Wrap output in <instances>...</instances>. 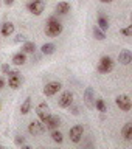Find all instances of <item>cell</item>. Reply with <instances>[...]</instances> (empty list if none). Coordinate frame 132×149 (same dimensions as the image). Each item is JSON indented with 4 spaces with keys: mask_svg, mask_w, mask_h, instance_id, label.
<instances>
[{
    "mask_svg": "<svg viewBox=\"0 0 132 149\" xmlns=\"http://www.w3.org/2000/svg\"><path fill=\"white\" fill-rule=\"evenodd\" d=\"M62 23L58 22L54 17H50L48 22L45 23V34L48 37H58L61 33H62Z\"/></svg>",
    "mask_w": 132,
    "mask_h": 149,
    "instance_id": "cell-1",
    "label": "cell"
},
{
    "mask_svg": "<svg viewBox=\"0 0 132 149\" xmlns=\"http://www.w3.org/2000/svg\"><path fill=\"white\" fill-rule=\"evenodd\" d=\"M114 65H115V62L110 56H103L100 59V64H98V72L100 73H109L114 70Z\"/></svg>",
    "mask_w": 132,
    "mask_h": 149,
    "instance_id": "cell-2",
    "label": "cell"
},
{
    "mask_svg": "<svg viewBox=\"0 0 132 149\" xmlns=\"http://www.w3.org/2000/svg\"><path fill=\"white\" fill-rule=\"evenodd\" d=\"M22 76L19 73V70H9L8 72V86L11 88H19L22 86Z\"/></svg>",
    "mask_w": 132,
    "mask_h": 149,
    "instance_id": "cell-3",
    "label": "cell"
},
{
    "mask_svg": "<svg viewBox=\"0 0 132 149\" xmlns=\"http://www.w3.org/2000/svg\"><path fill=\"white\" fill-rule=\"evenodd\" d=\"M36 115L39 116V120L42 121V123H45V121L50 118V115H51L50 106L47 104V102H39V104L36 106Z\"/></svg>",
    "mask_w": 132,
    "mask_h": 149,
    "instance_id": "cell-4",
    "label": "cell"
},
{
    "mask_svg": "<svg viewBox=\"0 0 132 149\" xmlns=\"http://www.w3.org/2000/svg\"><path fill=\"white\" fill-rule=\"evenodd\" d=\"M115 104L120 107L121 110H124V112H129L131 109H132V102H131V98H129V95H118L115 98Z\"/></svg>",
    "mask_w": 132,
    "mask_h": 149,
    "instance_id": "cell-5",
    "label": "cell"
},
{
    "mask_svg": "<svg viewBox=\"0 0 132 149\" xmlns=\"http://www.w3.org/2000/svg\"><path fill=\"white\" fill-rule=\"evenodd\" d=\"M84 104L87 106V109H95V92L92 87H86L84 90Z\"/></svg>",
    "mask_w": 132,
    "mask_h": 149,
    "instance_id": "cell-6",
    "label": "cell"
},
{
    "mask_svg": "<svg viewBox=\"0 0 132 149\" xmlns=\"http://www.w3.org/2000/svg\"><path fill=\"white\" fill-rule=\"evenodd\" d=\"M61 88H62V84H61V82L51 81V82H48L44 87V95L45 96H53V95H56V93L61 90Z\"/></svg>",
    "mask_w": 132,
    "mask_h": 149,
    "instance_id": "cell-7",
    "label": "cell"
},
{
    "mask_svg": "<svg viewBox=\"0 0 132 149\" xmlns=\"http://www.w3.org/2000/svg\"><path fill=\"white\" fill-rule=\"evenodd\" d=\"M28 132L31 135H42L45 132V124L42 121H31L28 124Z\"/></svg>",
    "mask_w": 132,
    "mask_h": 149,
    "instance_id": "cell-8",
    "label": "cell"
},
{
    "mask_svg": "<svg viewBox=\"0 0 132 149\" xmlns=\"http://www.w3.org/2000/svg\"><path fill=\"white\" fill-rule=\"evenodd\" d=\"M82 135H84V127L81 124H76L70 129V140L73 143H79L82 140Z\"/></svg>",
    "mask_w": 132,
    "mask_h": 149,
    "instance_id": "cell-9",
    "label": "cell"
},
{
    "mask_svg": "<svg viewBox=\"0 0 132 149\" xmlns=\"http://www.w3.org/2000/svg\"><path fill=\"white\" fill-rule=\"evenodd\" d=\"M28 9H30V13H33L34 16H41L45 9V2L44 0H34V2H31L28 5Z\"/></svg>",
    "mask_w": 132,
    "mask_h": 149,
    "instance_id": "cell-10",
    "label": "cell"
},
{
    "mask_svg": "<svg viewBox=\"0 0 132 149\" xmlns=\"http://www.w3.org/2000/svg\"><path fill=\"white\" fill-rule=\"evenodd\" d=\"M72 102H73V93L72 92H64L59 98L58 104H59V107H62V109H67V107L72 106Z\"/></svg>",
    "mask_w": 132,
    "mask_h": 149,
    "instance_id": "cell-11",
    "label": "cell"
},
{
    "mask_svg": "<svg viewBox=\"0 0 132 149\" xmlns=\"http://www.w3.org/2000/svg\"><path fill=\"white\" fill-rule=\"evenodd\" d=\"M118 62L123 65H129L132 62V53L129 50H121L118 54Z\"/></svg>",
    "mask_w": 132,
    "mask_h": 149,
    "instance_id": "cell-12",
    "label": "cell"
},
{
    "mask_svg": "<svg viewBox=\"0 0 132 149\" xmlns=\"http://www.w3.org/2000/svg\"><path fill=\"white\" fill-rule=\"evenodd\" d=\"M45 129H50V130H53V129H58L59 127V124H61V120L58 118L56 115H50V118L45 121Z\"/></svg>",
    "mask_w": 132,
    "mask_h": 149,
    "instance_id": "cell-13",
    "label": "cell"
},
{
    "mask_svg": "<svg viewBox=\"0 0 132 149\" xmlns=\"http://www.w3.org/2000/svg\"><path fill=\"white\" fill-rule=\"evenodd\" d=\"M0 33H2V36H5V37L11 36L13 33H14V25H13L11 22H5L3 25H2V28H0Z\"/></svg>",
    "mask_w": 132,
    "mask_h": 149,
    "instance_id": "cell-14",
    "label": "cell"
},
{
    "mask_svg": "<svg viewBox=\"0 0 132 149\" xmlns=\"http://www.w3.org/2000/svg\"><path fill=\"white\" fill-rule=\"evenodd\" d=\"M98 28L101 31H107V28H109V20H107V17L103 13L98 14Z\"/></svg>",
    "mask_w": 132,
    "mask_h": 149,
    "instance_id": "cell-15",
    "label": "cell"
},
{
    "mask_svg": "<svg viewBox=\"0 0 132 149\" xmlns=\"http://www.w3.org/2000/svg\"><path fill=\"white\" fill-rule=\"evenodd\" d=\"M25 62H27V53H23V51L16 53L13 56V64L14 65H23Z\"/></svg>",
    "mask_w": 132,
    "mask_h": 149,
    "instance_id": "cell-16",
    "label": "cell"
},
{
    "mask_svg": "<svg viewBox=\"0 0 132 149\" xmlns=\"http://www.w3.org/2000/svg\"><path fill=\"white\" fill-rule=\"evenodd\" d=\"M121 135L124 137V140L131 141V140H132V123H126L123 126V129H121Z\"/></svg>",
    "mask_w": 132,
    "mask_h": 149,
    "instance_id": "cell-17",
    "label": "cell"
},
{
    "mask_svg": "<svg viewBox=\"0 0 132 149\" xmlns=\"http://www.w3.org/2000/svg\"><path fill=\"white\" fill-rule=\"evenodd\" d=\"M36 50H37V47H36L34 42H28V40L23 42V45H22V51H23V53H34Z\"/></svg>",
    "mask_w": 132,
    "mask_h": 149,
    "instance_id": "cell-18",
    "label": "cell"
},
{
    "mask_svg": "<svg viewBox=\"0 0 132 149\" xmlns=\"http://www.w3.org/2000/svg\"><path fill=\"white\" fill-rule=\"evenodd\" d=\"M56 13L58 14H67L70 13V5L67 2H59L56 5Z\"/></svg>",
    "mask_w": 132,
    "mask_h": 149,
    "instance_id": "cell-19",
    "label": "cell"
},
{
    "mask_svg": "<svg viewBox=\"0 0 132 149\" xmlns=\"http://www.w3.org/2000/svg\"><path fill=\"white\" fill-rule=\"evenodd\" d=\"M30 110H31V98L28 96V98H25V101H23L22 106H20V113L22 115H27Z\"/></svg>",
    "mask_w": 132,
    "mask_h": 149,
    "instance_id": "cell-20",
    "label": "cell"
},
{
    "mask_svg": "<svg viewBox=\"0 0 132 149\" xmlns=\"http://www.w3.org/2000/svg\"><path fill=\"white\" fill-rule=\"evenodd\" d=\"M41 51L44 54H53L54 51H56V45L51 44V42H50V44H44V45L41 47Z\"/></svg>",
    "mask_w": 132,
    "mask_h": 149,
    "instance_id": "cell-21",
    "label": "cell"
},
{
    "mask_svg": "<svg viewBox=\"0 0 132 149\" xmlns=\"http://www.w3.org/2000/svg\"><path fill=\"white\" fill-rule=\"evenodd\" d=\"M51 140H53L54 143H59L61 144V143L64 141V135L61 134L58 129H53V130H51Z\"/></svg>",
    "mask_w": 132,
    "mask_h": 149,
    "instance_id": "cell-22",
    "label": "cell"
},
{
    "mask_svg": "<svg viewBox=\"0 0 132 149\" xmlns=\"http://www.w3.org/2000/svg\"><path fill=\"white\" fill-rule=\"evenodd\" d=\"M93 36H95V39L96 40H104L106 39V36H104V31H101L98 26L93 28Z\"/></svg>",
    "mask_w": 132,
    "mask_h": 149,
    "instance_id": "cell-23",
    "label": "cell"
},
{
    "mask_svg": "<svg viewBox=\"0 0 132 149\" xmlns=\"http://www.w3.org/2000/svg\"><path fill=\"white\" fill-rule=\"evenodd\" d=\"M95 109H98L100 112H106V104H104V100H101V98H98L95 100Z\"/></svg>",
    "mask_w": 132,
    "mask_h": 149,
    "instance_id": "cell-24",
    "label": "cell"
},
{
    "mask_svg": "<svg viewBox=\"0 0 132 149\" xmlns=\"http://www.w3.org/2000/svg\"><path fill=\"white\" fill-rule=\"evenodd\" d=\"M120 33H121V34H124L126 37H131V34H132V26H128V28H121V30H120Z\"/></svg>",
    "mask_w": 132,
    "mask_h": 149,
    "instance_id": "cell-25",
    "label": "cell"
},
{
    "mask_svg": "<svg viewBox=\"0 0 132 149\" xmlns=\"http://www.w3.org/2000/svg\"><path fill=\"white\" fill-rule=\"evenodd\" d=\"M14 143H16L17 146H23V144H25V138H23L22 135H17V137L14 138Z\"/></svg>",
    "mask_w": 132,
    "mask_h": 149,
    "instance_id": "cell-26",
    "label": "cell"
},
{
    "mask_svg": "<svg viewBox=\"0 0 132 149\" xmlns=\"http://www.w3.org/2000/svg\"><path fill=\"white\" fill-rule=\"evenodd\" d=\"M0 68H2V73H3V74H8V72H9V70H11V68H9V65H8V64L2 65V67H0Z\"/></svg>",
    "mask_w": 132,
    "mask_h": 149,
    "instance_id": "cell-27",
    "label": "cell"
},
{
    "mask_svg": "<svg viewBox=\"0 0 132 149\" xmlns=\"http://www.w3.org/2000/svg\"><path fill=\"white\" fill-rule=\"evenodd\" d=\"M16 42H25V36H23V34H17L16 36Z\"/></svg>",
    "mask_w": 132,
    "mask_h": 149,
    "instance_id": "cell-28",
    "label": "cell"
},
{
    "mask_svg": "<svg viewBox=\"0 0 132 149\" xmlns=\"http://www.w3.org/2000/svg\"><path fill=\"white\" fill-rule=\"evenodd\" d=\"M14 2H16V0H5V5H6V6H11Z\"/></svg>",
    "mask_w": 132,
    "mask_h": 149,
    "instance_id": "cell-29",
    "label": "cell"
},
{
    "mask_svg": "<svg viewBox=\"0 0 132 149\" xmlns=\"http://www.w3.org/2000/svg\"><path fill=\"white\" fill-rule=\"evenodd\" d=\"M3 87H5V79L0 78V88H3Z\"/></svg>",
    "mask_w": 132,
    "mask_h": 149,
    "instance_id": "cell-30",
    "label": "cell"
},
{
    "mask_svg": "<svg viewBox=\"0 0 132 149\" xmlns=\"http://www.w3.org/2000/svg\"><path fill=\"white\" fill-rule=\"evenodd\" d=\"M100 2H101V3H110L112 0H100Z\"/></svg>",
    "mask_w": 132,
    "mask_h": 149,
    "instance_id": "cell-31",
    "label": "cell"
},
{
    "mask_svg": "<svg viewBox=\"0 0 132 149\" xmlns=\"http://www.w3.org/2000/svg\"><path fill=\"white\" fill-rule=\"evenodd\" d=\"M0 148H2V144H0Z\"/></svg>",
    "mask_w": 132,
    "mask_h": 149,
    "instance_id": "cell-32",
    "label": "cell"
},
{
    "mask_svg": "<svg viewBox=\"0 0 132 149\" xmlns=\"http://www.w3.org/2000/svg\"><path fill=\"white\" fill-rule=\"evenodd\" d=\"M0 40H2V39H0Z\"/></svg>",
    "mask_w": 132,
    "mask_h": 149,
    "instance_id": "cell-33",
    "label": "cell"
}]
</instances>
